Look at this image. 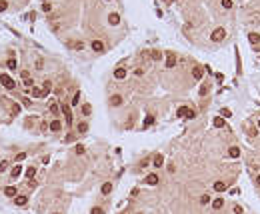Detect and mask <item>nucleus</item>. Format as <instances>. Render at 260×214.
<instances>
[{
	"label": "nucleus",
	"mask_w": 260,
	"mask_h": 214,
	"mask_svg": "<svg viewBox=\"0 0 260 214\" xmlns=\"http://www.w3.org/2000/svg\"><path fill=\"white\" fill-rule=\"evenodd\" d=\"M110 104H112V106H120V104H122V96H120V94H114L112 98H110Z\"/></svg>",
	"instance_id": "ddd939ff"
},
{
	"label": "nucleus",
	"mask_w": 260,
	"mask_h": 214,
	"mask_svg": "<svg viewBox=\"0 0 260 214\" xmlns=\"http://www.w3.org/2000/svg\"><path fill=\"white\" fill-rule=\"evenodd\" d=\"M176 66V56L174 54H168L166 56V68H174Z\"/></svg>",
	"instance_id": "1a4fd4ad"
},
{
	"label": "nucleus",
	"mask_w": 260,
	"mask_h": 214,
	"mask_svg": "<svg viewBox=\"0 0 260 214\" xmlns=\"http://www.w3.org/2000/svg\"><path fill=\"white\" fill-rule=\"evenodd\" d=\"M228 154H230L232 158H238V156H240V148H238V146H232L230 150H228Z\"/></svg>",
	"instance_id": "6ab92c4d"
},
{
	"label": "nucleus",
	"mask_w": 260,
	"mask_h": 214,
	"mask_svg": "<svg viewBox=\"0 0 260 214\" xmlns=\"http://www.w3.org/2000/svg\"><path fill=\"white\" fill-rule=\"evenodd\" d=\"M232 212H234V214H242V208H240V206H234V210H232Z\"/></svg>",
	"instance_id": "a18cd8bd"
},
{
	"label": "nucleus",
	"mask_w": 260,
	"mask_h": 214,
	"mask_svg": "<svg viewBox=\"0 0 260 214\" xmlns=\"http://www.w3.org/2000/svg\"><path fill=\"white\" fill-rule=\"evenodd\" d=\"M42 10L50 12V10H52V4H50V2H42Z\"/></svg>",
	"instance_id": "7c9ffc66"
},
{
	"label": "nucleus",
	"mask_w": 260,
	"mask_h": 214,
	"mask_svg": "<svg viewBox=\"0 0 260 214\" xmlns=\"http://www.w3.org/2000/svg\"><path fill=\"white\" fill-rule=\"evenodd\" d=\"M160 58H162V54H160L158 50H154V52H152V60H160Z\"/></svg>",
	"instance_id": "e433bc0d"
},
{
	"label": "nucleus",
	"mask_w": 260,
	"mask_h": 214,
	"mask_svg": "<svg viewBox=\"0 0 260 214\" xmlns=\"http://www.w3.org/2000/svg\"><path fill=\"white\" fill-rule=\"evenodd\" d=\"M108 22L112 24V26H118V24H120V16H118L116 12H112V14L108 16Z\"/></svg>",
	"instance_id": "423d86ee"
},
{
	"label": "nucleus",
	"mask_w": 260,
	"mask_h": 214,
	"mask_svg": "<svg viewBox=\"0 0 260 214\" xmlns=\"http://www.w3.org/2000/svg\"><path fill=\"white\" fill-rule=\"evenodd\" d=\"M248 42H250L252 46L260 44V34H256V32H250V34H248Z\"/></svg>",
	"instance_id": "39448f33"
},
{
	"label": "nucleus",
	"mask_w": 260,
	"mask_h": 214,
	"mask_svg": "<svg viewBox=\"0 0 260 214\" xmlns=\"http://www.w3.org/2000/svg\"><path fill=\"white\" fill-rule=\"evenodd\" d=\"M92 50L94 52H102L104 50V44H102L100 40H92Z\"/></svg>",
	"instance_id": "9d476101"
},
{
	"label": "nucleus",
	"mask_w": 260,
	"mask_h": 214,
	"mask_svg": "<svg viewBox=\"0 0 260 214\" xmlns=\"http://www.w3.org/2000/svg\"><path fill=\"white\" fill-rule=\"evenodd\" d=\"M192 76H194L196 80H200V78L204 76V70H202L200 66H194V68H192Z\"/></svg>",
	"instance_id": "0eeeda50"
},
{
	"label": "nucleus",
	"mask_w": 260,
	"mask_h": 214,
	"mask_svg": "<svg viewBox=\"0 0 260 214\" xmlns=\"http://www.w3.org/2000/svg\"><path fill=\"white\" fill-rule=\"evenodd\" d=\"M200 204H210V196H208V194L200 196Z\"/></svg>",
	"instance_id": "2f4dec72"
},
{
	"label": "nucleus",
	"mask_w": 260,
	"mask_h": 214,
	"mask_svg": "<svg viewBox=\"0 0 260 214\" xmlns=\"http://www.w3.org/2000/svg\"><path fill=\"white\" fill-rule=\"evenodd\" d=\"M42 2H50V0H42Z\"/></svg>",
	"instance_id": "8fccbe9b"
},
{
	"label": "nucleus",
	"mask_w": 260,
	"mask_h": 214,
	"mask_svg": "<svg viewBox=\"0 0 260 214\" xmlns=\"http://www.w3.org/2000/svg\"><path fill=\"white\" fill-rule=\"evenodd\" d=\"M222 8H232V0H222Z\"/></svg>",
	"instance_id": "473e14b6"
},
{
	"label": "nucleus",
	"mask_w": 260,
	"mask_h": 214,
	"mask_svg": "<svg viewBox=\"0 0 260 214\" xmlns=\"http://www.w3.org/2000/svg\"><path fill=\"white\" fill-rule=\"evenodd\" d=\"M60 128H62V122H60L58 118H54V120L50 122V130H52V132H58Z\"/></svg>",
	"instance_id": "6e6552de"
},
{
	"label": "nucleus",
	"mask_w": 260,
	"mask_h": 214,
	"mask_svg": "<svg viewBox=\"0 0 260 214\" xmlns=\"http://www.w3.org/2000/svg\"><path fill=\"white\" fill-rule=\"evenodd\" d=\"M152 164H154L156 168H160V166L164 164V156H162V154H156V156H154V160H152Z\"/></svg>",
	"instance_id": "9b49d317"
},
{
	"label": "nucleus",
	"mask_w": 260,
	"mask_h": 214,
	"mask_svg": "<svg viewBox=\"0 0 260 214\" xmlns=\"http://www.w3.org/2000/svg\"><path fill=\"white\" fill-rule=\"evenodd\" d=\"M6 66L10 68V70H16V60H14V58H8V62H6Z\"/></svg>",
	"instance_id": "c85d7f7f"
},
{
	"label": "nucleus",
	"mask_w": 260,
	"mask_h": 214,
	"mask_svg": "<svg viewBox=\"0 0 260 214\" xmlns=\"http://www.w3.org/2000/svg\"><path fill=\"white\" fill-rule=\"evenodd\" d=\"M152 122H154V118H152V116H146V120H144V128H146V126H150Z\"/></svg>",
	"instance_id": "4c0bfd02"
},
{
	"label": "nucleus",
	"mask_w": 260,
	"mask_h": 214,
	"mask_svg": "<svg viewBox=\"0 0 260 214\" xmlns=\"http://www.w3.org/2000/svg\"><path fill=\"white\" fill-rule=\"evenodd\" d=\"M144 182H146L148 186H154V184H158V174H148L146 178H144Z\"/></svg>",
	"instance_id": "20e7f679"
},
{
	"label": "nucleus",
	"mask_w": 260,
	"mask_h": 214,
	"mask_svg": "<svg viewBox=\"0 0 260 214\" xmlns=\"http://www.w3.org/2000/svg\"><path fill=\"white\" fill-rule=\"evenodd\" d=\"M90 112H92V106L90 104H84V106H82V114H84V116H90Z\"/></svg>",
	"instance_id": "393cba45"
},
{
	"label": "nucleus",
	"mask_w": 260,
	"mask_h": 214,
	"mask_svg": "<svg viewBox=\"0 0 260 214\" xmlns=\"http://www.w3.org/2000/svg\"><path fill=\"white\" fill-rule=\"evenodd\" d=\"M34 174H36V166H28V168H26V178H30V180H32Z\"/></svg>",
	"instance_id": "a211bd4d"
},
{
	"label": "nucleus",
	"mask_w": 260,
	"mask_h": 214,
	"mask_svg": "<svg viewBox=\"0 0 260 214\" xmlns=\"http://www.w3.org/2000/svg\"><path fill=\"white\" fill-rule=\"evenodd\" d=\"M50 112L54 114V116H58V112H60V106H58L56 102H50Z\"/></svg>",
	"instance_id": "4be33fe9"
},
{
	"label": "nucleus",
	"mask_w": 260,
	"mask_h": 214,
	"mask_svg": "<svg viewBox=\"0 0 260 214\" xmlns=\"http://www.w3.org/2000/svg\"><path fill=\"white\" fill-rule=\"evenodd\" d=\"M256 184H258V186H260V174H258V178H256Z\"/></svg>",
	"instance_id": "09e8293b"
},
{
	"label": "nucleus",
	"mask_w": 260,
	"mask_h": 214,
	"mask_svg": "<svg viewBox=\"0 0 260 214\" xmlns=\"http://www.w3.org/2000/svg\"><path fill=\"white\" fill-rule=\"evenodd\" d=\"M220 114H222V116H226V118H228V116H230V114H232V112H230L228 108H222V110H220Z\"/></svg>",
	"instance_id": "79ce46f5"
},
{
	"label": "nucleus",
	"mask_w": 260,
	"mask_h": 214,
	"mask_svg": "<svg viewBox=\"0 0 260 214\" xmlns=\"http://www.w3.org/2000/svg\"><path fill=\"white\" fill-rule=\"evenodd\" d=\"M14 202H16V206H24V204L28 202V198L22 196V194H16V200H14Z\"/></svg>",
	"instance_id": "f8f14e48"
},
{
	"label": "nucleus",
	"mask_w": 260,
	"mask_h": 214,
	"mask_svg": "<svg viewBox=\"0 0 260 214\" xmlns=\"http://www.w3.org/2000/svg\"><path fill=\"white\" fill-rule=\"evenodd\" d=\"M0 82H2V86L6 88V90H12L16 84H14V80L8 76V74H0Z\"/></svg>",
	"instance_id": "f257e3e1"
},
{
	"label": "nucleus",
	"mask_w": 260,
	"mask_h": 214,
	"mask_svg": "<svg viewBox=\"0 0 260 214\" xmlns=\"http://www.w3.org/2000/svg\"><path fill=\"white\" fill-rule=\"evenodd\" d=\"M32 96L34 98H42V88H32Z\"/></svg>",
	"instance_id": "bb28decb"
},
{
	"label": "nucleus",
	"mask_w": 260,
	"mask_h": 214,
	"mask_svg": "<svg viewBox=\"0 0 260 214\" xmlns=\"http://www.w3.org/2000/svg\"><path fill=\"white\" fill-rule=\"evenodd\" d=\"M196 114H194V110H188V114H186V118H194Z\"/></svg>",
	"instance_id": "de8ad7c7"
},
{
	"label": "nucleus",
	"mask_w": 260,
	"mask_h": 214,
	"mask_svg": "<svg viewBox=\"0 0 260 214\" xmlns=\"http://www.w3.org/2000/svg\"><path fill=\"white\" fill-rule=\"evenodd\" d=\"M124 76H126V70H124V68H116V70H114V78L122 80Z\"/></svg>",
	"instance_id": "2eb2a0df"
},
{
	"label": "nucleus",
	"mask_w": 260,
	"mask_h": 214,
	"mask_svg": "<svg viewBox=\"0 0 260 214\" xmlns=\"http://www.w3.org/2000/svg\"><path fill=\"white\" fill-rule=\"evenodd\" d=\"M78 100H80V92H76V94L72 96V102H70V104H74V106H76V104H78Z\"/></svg>",
	"instance_id": "72a5a7b5"
},
{
	"label": "nucleus",
	"mask_w": 260,
	"mask_h": 214,
	"mask_svg": "<svg viewBox=\"0 0 260 214\" xmlns=\"http://www.w3.org/2000/svg\"><path fill=\"white\" fill-rule=\"evenodd\" d=\"M6 8H8V2L6 0H0V12H4Z\"/></svg>",
	"instance_id": "c9c22d12"
},
{
	"label": "nucleus",
	"mask_w": 260,
	"mask_h": 214,
	"mask_svg": "<svg viewBox=\"0 0 260 214\" xmlns=\"http://www.w3.org/2000/svg\"><path fill=\"white\" fill-rule=\"evenodd\" d=\"M188 110H190V108H188V106H180V108H178V118H186V114H188Z\"/></svg>",
	"instance_id": "f3484780"
},
{
	"label": "nucleus",
	"mask_w": 260,
	"mask_h": 214,
	"mask_svg": "<svg viewBox=\"0 0 260 214\" xmlns=\"http://www.w3.org/2000/svg\"><path fill=\"white\" fill-rule=\"evenodd\" d=\"M226 188H228V186L224 184V182H216V184H214V190L216 192H224Z\"/></svg>",
	"instance_id": "412c9836"
},
{
	"label": "nucleus",
	"mask_w": 260,
	"mask_h": 214,
	"mask_svg": "<svg viewBox=\"0 0 260 214\" xmlns=\"http://www.w3.org/2000/svg\"><path fill=\"white\" fill-rule=\"evenodd\" d=\"M248 136H252V138H254V136H256V128H250V130H248Z\"/></svg>",
	"instance_id": "c03bdc74"
},
{
	"label": "nucleus",
	"mask_w": 260,
	"mask_h": 214,
	"mask_svg": "<svg viewBox=\"0 0 260 214\" xmlns=\"http://www.w3.org/2000/svg\"><path fill=\"white\" fill-rule=\"evenodd\" d=\"M60 110H62L64 118H66V124H72V112H70V106H68V104H62Z\"/></svg>",
	"instance_id": "7ed1b4c3"
},
{
	"label": "nucleus",
	"mask_w": 260,
	"mask_h": 214,
	"mask_svg": "<svg viewBox=\"0 0 260 214\" xmlns=\"http://www.w3.org/2000/svg\"><path fill=\"white\" fill-rule=\"evenodd\" d=\"M214 126H216V128H222V126H224V118H220V116L214 118Z\"/></svg>",
	"instance_id": "cd10ccee"
},
{
	"label": "nucleus",
	"mask_w": 260,
	"mask_h": 214,
	"mask_svg": "<svg viewBox=\"0 0 260 214\" xmlns=\"http://www.w3.org/2000/svg\"><path fill=\"white\" fill-rule=\"evenodd\" d=\"M206 92H208V86H202V88H200V96H204Z\"/></svg>",
	"instance_id": "49530a36"
},
{
	"label": "nucleus",
	"mask_w": 260,
	"mask_h": 214,
	"mask_svg": "<svg viewBox=\"0 0 260 214\" xmlns=\"http://www.w3.org/2000/svg\"><path fill=\"white\" fill-rule=\"evenodd\" d=\"M258 128H260V120H258Z\"/></svg>",
	"instance_id": "3c124183"
},
{
	"label": "nucleus",
	"mask_w": 260,
	"mask_h": 214,
	"mask_svg": "<svg viewBox=\"0 0 260 214\" xmlns=\"http://www.w3.org/2000/svg\"><path fill=\"white\" fill-rule=\"evenodd\" d=\"M32 86H34V84H32V80H30V78L24 80V88H32Z\"/></svg>",
	"instance_id": "58836bf2"
},
{
	"label": "nucleus",
	"mask_w": 260,
	"mask_h": 214,
	"mask_svg": "<svg viewBox=\"0 0 260 214\" xmlns=\"http://www.w3.org/2000/svg\"><path fill=\"white\" fill-rule=\"evenodd\" d=\"M110 192H112V184H110V182L102 184V194H110Z\"/></svg>",
	"instance_id": "5701e85b"
},
{
	"label": "nucleus",
	"mask_w": 260,
	"mask_h": 214,
	"mask_svg": "<svg viewBox=\"0 0 260 214\" xmlns=\"http://www.w3.org/2000/svg\"><path fill=\"white\" fill-rule=\"evenodd\" d=\"M24 158H26V154H24V152H20V154H16V160H18V162H22Z\"/></svg>",
	"instance_id": "37998d69"
},
{
	"label": "nucleus",
	"mask_w": 260,
	"mask_h": 214,
	"mask_svg": "<svg viewBox=\"0 0 260 214\" xmlns=\"http://www.w3.org/2000/svg\"><path fill=\"white\" fill-rule=\"evenodd\" d=\"M86 130H88V124H86V122H80L78 124V132H80V134H84Z\"/></svg>",
	"instance_id": "a878e982"
},
{
	"label": "nucleus",
	"mask_w": 260,
	"mask_h": 214,
	"mask_svg": "<svg viewBox=\"0 0 260 214\" xmlns=\"http://www.w3.org/2000/svg\"><path fill=\"white\" fill-rule=\"evenodd\" d=\"M224 36H226L224 28H216L214 32H212V36H210V38H212L214 42H222V40H224Z\"/></svg>",
	"instance_id": "f03ea898"
},
{
	"label": "nucleus",
	"mask_w": 260,
	"mask_h": 214,
	"mask_svg": "<svg viewBox=\"0 0 260 214\" xmlns=\"http://www.w3.org/2000/svg\"><path fill=\"white\" fill-rule=\"evenodd\" d=\"M8 166H10V164H8V160H2V162H0V172H6Z\"/></svg>",
	"instance_id": "c756f323"
},
{
	"label": "nucleus",
	"mask_w": 260,
	"mask_h": 214,
	"mask_svg": "<svg viewBox=\"0 0 260 214\" xmlns=\"http://www.w3.org/2000/svg\"><path fill=\"white\" fill-rule=\"evenodd\" d=\"M4 194H6V196H16V188H14V186H6Z\"/></svg>",
	"instance_id": "b1692460"
},
{
	"label": "nucleus",
	"mask_w": 260,
	"mask_h": 214,
	"mask_svg": "<svg viewBox=\"0 0 260 214\" xmlns=\"http://www.w3.org/2000/svg\"><path fill=\"white\" fill-rule=\"evenodd\" d=\"M20 112V106L18 104H12V114H18Z\"/></svg>",
	"instance_id": "a19ab883"
},
{
	"label": "nucleus",
	"mask_w": 260,
	"mask_h": 214,
	"mask_svg": "<svg viewBox=\"0 0 260 214\" xmlns=\"http://www.w3.org/2000/svg\"><path fill=\"white\" fill-rule=\"evenodd\" d=\"M90 214H104V210H102V208H98V206H94Z\"/></svg>",
	"instance_id": "ea45409f"
},
{
	"label": "nucleus",
	"mask_w": 260,
	"mask_h": 214,
	"mask_svg": "<svg viewBox=\"0 0 260 214\" xmlns=\"http://www.w3.org/2000/svg\"><path fill=\"white\" fill-rule=\"evenodd\" d=\"M74 150H76V154H84V150H86V148L82 146V144H76V148H74Z\"/></svg>",
	"instance_id": "f704fd0d"
},
{
	"label": "nucleus",
	"mask_w": 260,
	"mask_h": 214,
	"mask_svg": "<svg viewBox=\"0 0 260 214\" xmlns=\"http://www.w3.org/2000/svg\"><path fill=\"white\" fill-rule=\"evenodd\" d=\"M50 90H52V84L46 80L44 84H42V96H48V92H50Z\"/></svg>",
	"instance_id": "dca6fc26"
},
{
	"label": "nucleus",
	"mask_w": 260,
	"mask_h": 214,
	"mask_svg": "<svg viewBox=\"0 0 260 214\" xmlns=\"http://www.w3.org/2000/svg\"><path fill=\"white\" fill-rule=\"evenodd\" d=\"M222 206H224V200H222V198H214V200H212V208H214V210H220Z\"/></svg>",
	"instance_id": "4468645a"
},
{
	"label": "nucleus",
	"mask_w": 260,
	"mask_h": 214,
	"mask_svg": "<svg viewBox=\"0 0 260 214\" xmlns=\"http://www.w3.org/2000/svg\"><path fill=\"white\" fill-rule=\"evenodd\" d=\"M12 178H18V176H20V174H22V166H14V168H12Z\"/></svg>",
	"instance_id": "aec40b11"
}]
</instances>
